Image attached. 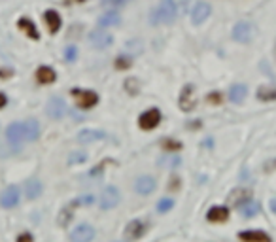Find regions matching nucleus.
Here are the masks:
<instances>
[{
  "instance_id": "nucleus-1",
  "label": "nucleus",
  "mask_w": 276,
  "mask_h": 242,
  "mask_svg": "<svg viewBox=\"0 0 276 242\" xmlns=\"http://www.w3.org/2000/svg\"><path fill=\"white\" fill-rule=\"evenodd\" d=\"M178 16V6L174 0H161L157 4V8H153L150 12L151 23L159 25V23H172Z\"/></svg>"
},
{
  "instance_id": "nucleus-2",
  "label": "nucleus",
  "mask_w": 276,
  "mask_h": 242,
  "mask_svg": "<svg viewBox=\"0 0 276 242\" xmlns=\"http://www.w3.org/2000/svg\"><path fill=\"white\" fill-rule=\"evenodd\" d=\"M255 36V27L250 21H240L233 29V40L238 44H250Z\"/></svg>"
},
{
  "instance_id": "nucleus-3",
  "label": "nucleus",
  "mask_w": 276,
  "mask_h": 242,
  "mask_svg": "<svg viewBox=\"0 0 276 242\" xmlns=\"http://www.w3.org/2000/svg\"><path fill=\"white\" fill-rule=\"evenodd\" d=\"M72 97L76 99V102H78V106L81 110L93 108L99 102V95L95 91H89V89H72Z\"/></svg>"
},
{
  "instance_id": "nucleus-4",
  "label": "nucleus",
  "mask_w": 276,
  "mask_h": 242,
  "mask_svg": "<svg viewBox=\"0 0 276 242\" xmlns=\"http://www.w3.org/2000/svg\"><path fill=\"white\" fill-rule=\"evenodd\" d=\"M119 191L118 188H114V186H108V188L103 189V193L99 197V203H101V208L103 210H110L114 206H118L119 204Z\"/></svg>"
},
{
  "instance_id": "nucleus-5",
  "label": "nucleus",
  "mask_w": 276,
  "mask_h": 242,
  "mask_svg": "<svg viewBox=\"0 0 276 242\" xmlns=\"http://www.w3.org/2000/svg\"><path fill=\"white\" fill-rule=\"evenodd\" d=\"M159 121H161V112L157 108H150L146 110L142 116L138 117V125L142 127L144 131H151V129H155L159 125Z\"/></svg>"
},
{
  "instance_id": "nucleus-6",
  "label": "nucleus",
  "mask_w": 276,
  "mask_h": 242,
  "mask_svg": "<svg viewBox=\"0 0 276 242\" xmlns=\"http://www.w3.org/2000/svg\"><path fill=\"white\" fill-rule=\"evenodd\" d=\"M6 138H8L10 144H23L27 142V129H25V123H12V125L6 129Z\"/></svg>"
},
{
  "instance_id": "nucleus-7",
  "label": "nucleus",
  "mask_w": 276,
  "mask_h": 242,
  "mask_svg": "<svg viewBox=\"0 0 276 242\" xmlns=\"http://www.w3.org/2000/svg\"><path fill=\"white\" fill-rule=\"evenodd\" d=\"M93 238H95V227H91L89 223L74 227V231L70 233L72 242H91Z\"/></svg>"
},
{
  "instance_id": "nucleus-8",
  "label": "nucleus",
  "mask_w": 276,
  "mask_h": 242,
  "mask_svg": "<svg viewBox=\"0 0 276 242\" xmlns=\"http://www.w3.org/2000/svg\"><path fill=\"white\" fill-rule=\"evenodd\" d=\"M197 106V93H195V87L186 86L181 89L180 95V108L183 112H191V110Z\"/></svg>"
},
{
  "instance_id": "nucleus-9",
  "label": "nucleus",
  "mask_w": 276,
  "mask_h": 242,
  "mask_svg": "<svg viewBox=\"0 0 276 242\" xmlns=\"http://www.w3.org/2000/svg\"><path fill=\"white\" fill-rule=\"evenodd\" d=\"M89 42L97 47V49H106L114 44V36L108 31H93L89 34Z\"/></svg>"
},
{
  "instance_id": "nucleus-10",
  "label": "nucleus",
  "mask_w": 276,
  "mask_h": 242,
  "mask_svg": "<svg viewBox=\"0 0 276 242\" xmlns=\"http://www.w3.org/2000/svg\"><path fill=\"white\" fill-rule=\"evenodd\" d=\"M210 14H212V6L208 2H197L193 12H191V23L193 25L205 23L206 19L210 17Z\"/></svg>"
},
{
  "instance_id": "nucleus-11",
  "label": "nucleus",
  "mask_w": 276,
  "mask_h": 242,
  "mask_svg": "<svg viewBox=\"0 0 276 242\" xmlns=\"http://www.w3.org/2000/svg\"><path fill=\"white\" fill-rule=\"evenodd\" d=\"M146 233V227L140 219H133V221H129L127 227L123 229V236H125V240H138L142 234Z\"/></svg>"
},
{
  "instance_id": "nucleus-12",
  "label": "nucleus",
  "mask_w": 276,
  "mask_h": 242,
  "mask_svg": "<svg viewBox=\"0 0 276 242\" xmlns=\"http://www.w3.org/2000/svg\"><path fill=\"white\" fill-rule=\"evenodd\" d=\"M46 114H48L51 119H61V117L66 114V104H64L63 99H59V97L49 99L48 106H46Z\"/></svg>"
},
{
  "instance_id": "nucleus-13",
  "label": "nucleus",
  "mask_w": 276,
  "mask_h": 242,
  "mask_svg": "<svg viewBox=\"0 0 276 242\" xmlns=\"http://www.w3.org/2000/svg\"><path fill=\"white\" fill-rule=\"evenodd\" d=\"M250 197H252V193H250V189H244V188H237L233 189L231 193H229L227 201L231 206H240V204H244L246 201H250Z\"/></svg>"
},
{
  "instance_id": "nucleus-14",
  "label": "nucleus",
  "mask_w": 276,
  "mask_h": 242,
  "mask_svg": "<svg viewBox=\"0 0 276 242\" xmlns=\"http://www.w3.org/2000/svg\"><path fill=\"white\" fill-rule=\"evenodd\" d=\"M106 133L99 131V129H83L78 133V142L81 144H89V142H97V140H104Z\"/></svg>"
},
{
  "instance_id": "nucleus-15",
  "label": "nucleus",
  "mask_w": 276,
  "mask_h": 242,
  "mask_svg": "<svg viewBox=\"0 0 276 242\" xmlns=\"http://www.w3.org/2000/svg\"><path fill=\"white\" fill-rule=\"evenodd\" d=\"M17 203H19V189H17L16 186H10V188L2 193V197H0V204H2L4 208H14Z\"/></svg>"
},
{
  "instance_id": "nucleus-16",
  "label": "nucleus",
  "mask_w": 276,
  "mask_h": 242,
  "mask_svg": "<svg viewBox=\"0 0 276 242\" xmlns=\"http://www.w3.org/2000/svg\"><path fill=\"white\" fill-rule=\"evenodd\" d=\"M153 189H155V180L150 176H142L134 182V191L140 195H150Z\"/></svg>"
},
{
  "instance_id": "nucleus-17",
  "label": "nucleus",
  "mask_w": 276,
  "mask_h": 242,
  "mask_svg": "<svg viewBox=\"0 0 276 242\" xmlns=\"http://www.w3.org/2000/svg\"><path fill=\"white\" fill-rule=\"evenodd\" d=\"M238 238L242 242H270V236L263 231H242L238 233Z\"/></svg>"
},
{
  "instance_id": "nucleus-18",
  "label": "nucleus",
  "mask_w": 276,
  "mask_h": 242,
  "mask_svg": "<svg viewBox=\"0 0 276 242\" xmlns=\"http://www.w3.org/2000/svg\"><path fill=\"white\" fill-rule=\"evenodd\" d=\"M206 218H208V221H214V223H223L229 218V208H225V206H214V208L208 210Z\"/></svg>"
},
{
  "instance_id": "nucleus-19",
  "label": "nucleus",
  "mask_w": 276,
  "mask_h": 242,
  "mask_svg": "<svg viewBox=\"0 0 276 242\" xmlns=\"http://www.w3.org/2000/svg\"><path fill=\"white\" fill-rule=\"evenodd\" d=\"M121 23V16H119L118 12H106V14H103L101 16V19H99V25L103 27V29H110V27H118V25Z\"/></svg>"
},
{
  "instance_id": "nucleus-20",
  "label": "nucleus",
  "mask_w": 276,
  "mask_h": 242,
  "mask_svg": "<svg viewBox=\"0 0 276 242\" xmlns=\"http://www.w3.org/2000/svg\"><path fill=\"white\" fill-rule=\"evenodd\" d=\"M44 19H46V25H48L49 32L55 34V32L61 29V16L57 14L55 10H48V12L44 14Z\"/></svg>"
},
{
  "instance_id": "nucleus-21",
  "label": "nucleus",
  "mask_w": 276,
  "mask_h": 242,
  "mask_svg": "<svg viewBox=\"0 0 276 242\" xmlns=\"http://www.w3.org/2000/svg\"><path fill=\"white\" fill-rule=\"evenodd\" d=\"M17 27H19L21 31L27 32V36H31V38H34V40H38V38H40L36 25L32 23V21L29 19V17H21V19H19V23H17Z\"/></svg>"
},
{
  "instance_id": "nucleus-22",
  "label": "nucleus",
  "mask_w": 276,
  "mask_h": 242,
  "mask_svg": "<svg viewBox=\"0 0 276 242\" xmlns=\"http://www.w3.org/2000/svg\"><path fill=\"white\" fill-rule=\"evenodd\" d=\"M55 78H57L55 70L51 66H40L38 70H36V79H38L40 84H53Z\"/></svg>"
},
{
  "instance_id": "nucleus-23",
  "label": "nucleus",
  "mask_w": 276,
  "mask_h": 242,
  "mask_svg": "<svg viewBox=\"0 0 276 242\" xmlns=\"http://www.w3.org/2000/svg\"><path fill=\"white\" fill-rule=\"evenodd\" d=\"M246 93H248L246 86H240V84H237V86H233L231 89H229V101L235 102V104H240V102L246 99Z\"/></svg>"
},
{
  "instance_id": "nucleus-24",
  "label": "nucleus",
  "mask_w": 276,
  "mask_h": 242,
  "mask_svg": "<svg viewBox=\"0 0 276 242\" xmlns=\"http://www.w3.org/2000/svg\"><path fill=\"white\" fill-rule=\"evenodd\" d=\"M25 193H27V199H38L42 195V182L40 180H29L27 186H25Z\"/></svg>"
},
{
  "instance_id": "nucleus-25",
  "label": "nucleus",
  "mask_w": 276,
  "mask_h": 242,
  "mask_svg": "<svg viewBox=\"0 0 276 242\" xmlns=\"http://www.w3.org/2000/svg\"><path fill=\"white\" fill-rule=\"evenodd\" d=\"M238 208H240V212H242V216H244V218H253V216H257V212L261 210L259 203H253L252 199H250V201H246L244 204H240Z\"/></svg>"
},
{
  "instance_id": "nucleus-26",
  "label": "nucleus",
  "mask_w": 276,
  "mask_h": 242,
  "mask_svg": "<svg viewBox=\"0 0 276 242\" xmlns=\"http://www.w3.org/2000/svg\"><path fill=\"white\" fill-rule=\"evenodd\" d=\"M25 129H27V140H36L40 136V125L36 119L25 121Z\"/></svg>"
},
{
  "instance_id": "nucleus-27",
  "label": "nucleus",
  "mask_w": 276,
  "mask_h": 242,
  "mask_svg": "<svg viewBox=\"0 0 276 242\" xmlns=\"http://www.w3.org/2000/svg\"><path fill=\"white\" fill-rule=\"evenodd\" d=\"M257 99L261 101H274L276 99V89L274 87H259L257 89Z\"/></svg>"
},
{
  "instance_id": "nucleus-28",
  "label": "nucleus",
  "mask_w": 276,
  "mask_h": 242,
  "mask_svg": "<svg viewBox=\"0 0 276 242\" xmlns=\"http://www.w3.org/2000/svg\"><path fill=\"white\" fill-rule=\"evenodd\" d=\"M174 206V201L172 199H168V197H165V199H161L157 204V210L161 212V214H165V212H168L170 208Z\"/></svg>"
},
{
  "instance_id": "nucleus-29",
  "label": "nucleus",
  "mask_w": 276,
  "mask_h": 242,
  "mask_svg": "<svg viewBox=\"0 0 276 242\" xmlns=\"http://www.w3.org/2000/svg\"><path fill=\"white\" fill-rule=\"evenodd\" d=\"M70 219H72V212L68 210V208H64V210L61 212V216H59V225L66 227L70 223Z\"/></svg>"
},
{
  "instance_id": "nucleus-30",
  "label": "nucleus",
  "mask_w": 276,
  "mask_h": 242,
  "mask_svg": "<svg viewBox=\"0 0 276 242\" xmlns=\"http://www.w3.org/2000/svg\"><path fill=\"white\" fill-rule=\"evenodd\" d=\"M85 159H87V155L83 153V151H79V153H76V151H74V153H70V157H68V163H70V165H74V163H83Z\"/></svg>"
},
{
  "instance_id": "nucleus-31",
  "label": "nucleus",
  "mask_w": 276,
  "mask_h": 242,
  "mask_svg": "<svg viewBox=\"0 0 276 242\" xmlns=\"http://www.w3.org/2000/svg\"><path fill=\"white\" fill-rule=\"evenodd\" d=\"M163 148L168 149V151H178V149L181 148V144L176 140H165L163 142Z\"/></svg>"
},
{
  "instance_id": "nucleus-32",
  "label": "nucleus",
  "mask_w": 276,
  "mask_h": 242,
  "mask_svg": "<svg viewBox=\"0 0 276 242\" xmlns=\"http://www.w3.org/2000/svg\"><path fill=\"white\" fill-rule=\"evenodd\" d=\"M131 66V59L129 57H118V61H116V68H129Z\"/></svg>"
},
{
  "instance_id": "nucleus-33",
  "label": "nucleus",
  "mask_w": 276,
  "mask_h": 242,
  "mask_svg": "<svg viewBox=\"0 0 276 242\" xmlns=\"http://www.w3.org/2000/svg\"><path fill=\"white\" fill-rule=\"evenodd\" d=\"M127 89H129V93H131V95L136 93V91H138V84H136V79H134V78L127 79Z\"/></svg>"
},
{
  "instance_id": "nucleus-34",
  "label": "nucleus",
  "mask_w": 276,
  "mask_h": 242,
  "mask_svg": "<svg viewBox=\"0 0 276 242\" xmlns=\"http://www.w3.org/2000/svg\"><path fill=\"white\" fill-rule=\"evenodd\" d=\"M91 203H95V197H91V195H83L81 199H76L72 204H91Z\"/></svg>"
},
{
  "instance_id": "nucleus-35",
  "label": "nucleus",
  "mask_w": 276,
  "mask_h": 242,
  "mask_svg": "<svg viewBox=\"0 0 276 242\" xmlns=\"http://www.w3.org/2000/svg\"><path fill=\"white\" fill-rule=\"evenodd\" d=\"M103 4H106V6H112V8H119V6L127 4V0H103Z\"/></svg>"
},
{
  "instance_id": "nucleus-36",
  "label": "nucleus",
  "mask_w": 276,
  "mask_h": 242,
  "mask_svg": "<svg viewBox=\"0 0 276 242\" xmlns=\"http://www.w3.org/2000/svg\"><path fill=\"white\" fill-rule=\"evenodd\" d=\"M76 53H78V49L74 46L66 47V59H68V61H74V59H76Z\"/></svg>"
},
{
  "instance_id": "nucleus-37",
  "label": "nucleus",
  "mask_w": 276,
  "mask_h": 242,
  "mask_svg": "<svg viewBox=\"0 0 276 242\" xmlns=\"http://www.w3.org/2000/svg\"><path fill=\"white\" fill-rule=\"evenodd\" d=\"M208 102H214V104H220V102H221L220 93H210V95H208Z\"/></svg>"
},
{
  "instance_id": "nucleus-38",
  "label": "nucleus",
  "mask_w": 276,
  "mask_h": 242,
  "mask_svg": "<svg viewBox=\"0 0 276 242\" xmlns=\"http://www.w3.org/2000/svg\"><path fill=\"white\" fill-rule=\"evenodd\" d=\"M17 242H32V236L29 233H23L17 236Z\"/></svg>"
},
{
  "instance_id": "nucleus-39",
  "label": "nucleus",
  "mask_w": 276,
  "mask_h": 242,
  "mask_svg": "<svg viewBox=\"0 0 276 242\" xmlns=\"http://www.w3.org/2000/svg\"><path fill=\"white\" fill-rule=\"evenodd\" d=\"M6 102H8V99H6V95L0 93V108H4V106H6Z\"/></svg>"
},
{
  "instance_id": "nucleus-40",
  "label": "nucleus",
  "mask_w": 276,
  "mask_h": 242,
  "mask_svg": "<svg viewBox=\"0 0 276 242\" xmlns=\"http://www.w3.org/2000/svg\"><path fill=\"white\" fill-rule=\"evenodd\" d=\"M270 210H272L276 214V197L272 199V201H270Z\"/></svg>"
}]
</instances>
